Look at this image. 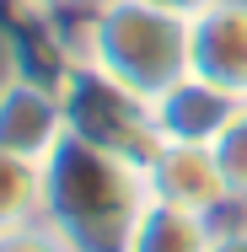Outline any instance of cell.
Returning <instances> with one entry per match:
<instances>
[{
  "label": "cell",
  "instance_id": "6",
  "mask_svg": "<svg viewBox=\"0 0 247 252\" xmlns=\"http://www.w3.org/2000/svg\"><path fill=\"white\" fill-rule=\"evenodd\" d=\"M145 193L156 204H177V209H194V215H210L237 204L220 161H215V145H161L156 161L145 166Z\"/></svg>",
  "mask_w": 247,
  "mask_h": 252
},
{
  "label": "cell",
  "instance_id": "4",
  "mask_svg": "<svg viewBox=\"0 0 247 252\" xmlns=\"http://www.w3.org/2000/svg\"><path fill=\"white\" fill-rule=\"evenodd\" d=\"M188 75L247 97V0H210L188 16Z\"/></svg>",
  "mask_w": 247,
  "mask_h": 252
},
{
  "label": "cell",
  "instance_id": "2",
  "mask_svg": "<svg viewBox=\"0 0 247 252\" xmlns=\"http://www.w3.org/2000/svg\"><path fill=\"white\" fill-rule=\"evenodd\" d=\"M86 64L156 102L188 75V16L145 0H97L86 22Z\"/></svg>",
  "mask_w": 247,
  "mask_h": 252
},
{
  "label": "cell",
  "instance_id": "12",
  "mask_svg": "<svg viewBox=\"0 0 247 252\" xmlns=\"http://www.w3.org/2000/svg\"><path fill=\"white\" fill-rule=\"evenodd\" d=\"M145 5H161V11H172V16H194V11H204L210 0H145Z\"/></svg>",
  "mask_w": 247,
  "mask_h": 252
},
{
  "label": "cell",
  "instance_id": "11",
  "mask_svg": "<svg viewBox=\"0 0 247 252\" xmlns=\"http://www.w3.org/2000/svg\"><path fill=\"white\" fill-rule=\"evenodd\" d=\"M210 252H247V220H242V225H215Z\"/></svg>",
  "mask_w": 247,
  "mask_h": 252
},
{
  "label": "cell",
  "instance_id": "7",
  "mask_svg": "<svg viewBox=\"0 0 247 252\" xmlns=\"http://www.w3.org/2000/svg\"><path fill=\"white\" fill-rule=\"evenodd\" d=\"M150 107H156V129H161L167 145H215L247 113V97L220 92V86H210L199 75H183L177 86H167Z\"/></svg>",
  "mask_w": 247,
  "mask_h": 252
},
{
  "label": "cell",
  "instance_id": "5",
  "mask_svg": "<svg viewBox=\"0 0 247 252\" xmlns=\"http://www.w3.org/2000/svg\"><path fill=\"white\" fill-rule=\"evenodd\" d=\"M70 124H65V97L59 86H43V81H0V151L22 156V161H49L59 145H65Z\"/></svg>",
  "mask_w": 247,
  "mask_h": 252
},
{
  "label": "cell",
  "instance_id": "9",
  "mask_svg": "<svg viewBox=\"0 0 247 252\" xmlns=\"http://www.w3.org/2000/svg\"><path fill=\"white\" fill-rule=\"evenodd\" d=\"M43 220V166L0 151V236Z\"/></svg>",
  "mask_w": 247,
  "mask_h": 252
},
{
  "label": "cell",
  "instance_id": "10",
  "mask_svg": "<svg viewBox=\"0 0 247 252\" xmlns=\"http://www.w3.org/2000/svg\"><path fill=\"white\" fill-rule=\"evenodd\" d=\"M215 161H220V172H226V183H231V193L237 204H247V113L215 140Z\"/></svg>",
  "mask_w": 247,
  "mask_h": 252
},
{
  "label": "cell",
  "instance_id": "1",
  "mask_svg": "<svg viewBox=\"0 0 247 252\" xmlns=\"http://www.w3.org/2000/svg\"><path fill=\"white\" fill-rule=\"evenodd\" d=\"M145 172L75 134L43 161V225L70 252H124L145 215Z\"/></svg>",
  "mask_w": 247,
  "mask_h": 252
},
{
  "label": "cell",
  "instance_id": "8",
  "mask_svg": "<svg viewBox=\"0 0 247 252\" xmlns=\"http://www.w3.org/2000/svg\"><path fill=\"white\" fill-rule=\"evenodd\" d=\"M210 242H215V220L210 215L150 199L124 252H210Z\"/></svg>",
  "mask_w": 247,
  "mask_h": 252
},
{
  "label": "cell",
  "instance_id": "3",
  "mask_svg": "<svg viewBox=\"0 0 247 252\" xmlns=\"http://www.w3.org/2000/svg\"><path fill=\"white\" fill-rule=\"evenodd\" d=\"M54 86H59V97H65V124H70L75 140L118 156V161H129V166H140V172H145L150 161H156V151L167 145L161 129H156L150 97L118 86L113 75H102L97 64L81 59V64H70Z\"/></svg>",
  "mask_w": 247,
  "mask_h": 252
},
{
  "label": "cell",
  "instance_id": "13",
  "mask_svg": "<svg viewBox=\"0 0 247 252\" xmlns=\"http://www.w3.org/2000/svg\"><path fill=\"white\" fill-rule=\"evenodd\" d=\"M22 5H33V11H54V5H65V0H22Z\"/></svg>",
  "mask_w": 247,
  "mask_h": 252
},
{
  "label": "cell",
  "instance_id": "14",
  "mask_svg": "<svg viewBox=\"0 0 247 252\" xmlns=\"http://www.w3.org/2000/svg\"><path fill=\"white\" fill-rule=\"evenodd\" d=\"M242 209H247V204H242Z\"/></svg>",
  "mask_w": 247,
  "mask_h": 252
}]
</instances>
